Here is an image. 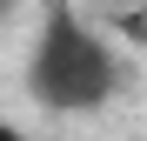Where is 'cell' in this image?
<instances>
[{"instance_id": "obj_1", "label": "cell", "mask_w": 147, "mask_h": 141, "mask_svg": "<svg viewBox=\"0 0 147 141\" xmlns=\"http://www.w3.org/2000/svg\"><path fill=\"white\" fill-rule=\"evenodd\" d=\"M27 101L47 114H100L120 87H127V54L94 14L47 7L27 40V67H20Z\"/></svg>"}, {"instance_id": "obj_2", "label": "cell", "mask_w": 147, "mask_h": 141, "mask_svg": "<svg viewBox=\"0 0 147 141\" xmlns=\"http://www.w3.org/2000/svg\"><path fill=\"white\" fill-rule=\"evenodd\" d=\"M100 27H107L114 40H127V47H140V54H147V7H134V14H114V20H100Z\"/></svg>"}, {"instance_id": "obj_3", "label": "cell", "mask_w": 147, "mask_h": 141, "mask_svg": "<svg viewBox=\"0 0 147 141\" xmlns=\"http://www.w3.org/2000/svg\"><path fill=\"white\" fill-rule=\"evenodd\" d=\"M0 141H27V134H20V121H7V114H0Z\"/></svg>"}]
</instances>
